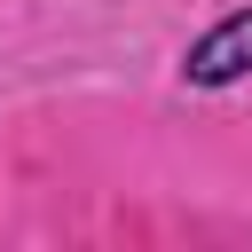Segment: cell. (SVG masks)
Listing matches in <instances>:
<instances>
[{"label": "cell", "mask_w": 252, "mask_h": 252, "mask_svg": "<svg viewBox=\"0 0 252 252\" xmlns=\"http://www.w3.org/2000/svg\"><path fill=\"white\" fill-rule=\"evenodd\" d=\"M197 87H228V79H244L252 71V8H236V16H220L197 47H189V63H181Z\"/></svg>", "instance_id": "6da1fadb"}]
</instances>
